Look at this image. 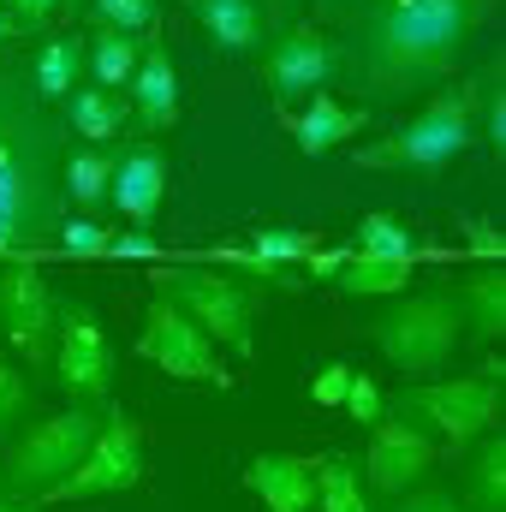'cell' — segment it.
<instances>
[{"label": "cell", "instance_id": "cell-19", "mask_svg": "<svg viewBox=\"0 0 506 512\" xmlns=\"http://www.w3.org/2000/svg\"><path fill=\"white\" fill-rule=\"evenodd\" d=\"M120 155H126L120 143H72V155H66V197H72V209H102L108 203Z\"/></svg>", "mask_w": 506, "mask_h": 512}, {"label": "cell", "instance_id": "cell-22", "mask_svg": "<svg viewBox=\"0 0 506 512\" xmlns=\"http://www.w3.org/2000/svg\"><path fill=\"white\" fill-rule=\"evenodd\" d=\"M84 48H90V36H54V42H42L36 54H30V84H36V96L54 108H66V96L78 90V72H84Z\"/></svg>", "mask_w": 506, "mask_h": 512}, {"label": "cell", "instance_id": "cell-34", "mask_svg": "<svg viewBox=\"0 0 506 512\" xmlns=\"http://www.w3.org/2000/svg\"><path fill=\"white\" fill-rule=\"evenodd\" d=\"M340 405H346V411L370 429L381 411H387V393L376 387V376H358V370H352V387H346V399H340Z\"/></svg>", "mask_w": 506, "mask_h": 512}, {"label": "cell", "instance_id": "cell-29", "mask_svg": "<svg viewBox=\"0 0 506 512\" xmlns=\"http://www.w3.org/2000/svg\"><path fill=\"white\" fill-rule=\"evenodd\" d=\"M251 251L268 256V262H286V268H298L304 256L316 251V233H304V227H256Z\"/></svg>", "mask_w": 506, "mask_h": 512}, {"label": "cell", "instance_id": "cell-30", "mask_svg": "<svg viewBox=\"0 0 506 512\" xmlns=\"http://www.w3.org/2000/svg\"><path fill=\"white\" fill-rule=\"evenodd\" d=\"M96 18L108 24V30H155V18H161V0H96Z\"/></svg>", "mask_w": 506, "mask_h": 512}, {"label": "cell", "instance_id": "cell-2", "mask_svg": "<svg viewBox=\"0 0 506 512\" xmlns=\"http://www.w3.org/2000/svg\"><path fill=\"white\" fill-rule=\"evenodd\" d=\"M489 12L495 0H376L358 12L340 66L364 96L381 102L417 96L459 66V54L489 24Z\"/></svg>", "mask_w": 506, "mask_h": 512}, {"label": "cell", "instance_id": "cell-40", "mask_svg": "<svg viewBox=\"0 0 506 512\" xmlns=\"http://www.w3.org/2000/svg\"><path fill=\"white\" fill-rule=\"evenodd\" d=\"M0 512H36L30 501H0Z\"/></svg>", "mask_w": 506, "mask_h": 512}, {"label": "cell", "instance_id": "cell-21", "mask_svg": "<svg viewBox=\"0 0 506 512\" xmlns=\"http://www.w3.org/2000/svg\"><path fill=\"white\" fill-rule=\"evenodd\" d=\"M453 298H459V316H465V328H471L477 340H501L506 334V274H501V262H483L471 280L453 286Z\"/></svg>", "mask_w": 506, "mask_h": 512}, {"label": "cell", "instance_id": "cell-15", "mask_svg": "<svg viewBox=\"0 0 506 512\" xmlns=\"http://www.w3.org/2000/svg\"><path fill=\"white\" fill-rule=\"evenodd\" d=\"M161 197H167V155L155 143H131L126 155H120V173H114L108 203L126 215L131 227H149L161 215Z\"/></svg>", "mask_w": 506, "mask_h": 512}, {"label": "cell", "instance_id": "cell-32", "mask_svg": "<svg viewBox=\"0 0 506 512\" xmlns=\"http://www.w3.org/2000/svg\"><path fill=\"white\" fill-rule=\"evenodd\" d=\"M24 411H30V387H24V376L0 358V435H6V429H18V423H24Z\"/></svg>", "mask_w": 506, "mask_h": 512}, {"label": "cell", "instance_id": "cell-39", "mask_svg": "<svg viewBox=\"0 0 506 512\" xmlns=\"http://www.w3.org/2000/svg\"><path fill=\"white\" fill-rule=\"evenodd\" d=\"M18 36H24V24H18L6 6H0V48H6V42H18Z\"/></svg>", "mask_w": 506, "mask_h": 512}, {"label": "cell", "instance_id": "cell-9", "mask_svg": "<svg viewBox=\"0 0 506 512\" xmlns=\"http://www.w3.org/2000/svg\"><path fill=\"white\" fill-rule=\"evenodd\" d=\"M54 292L36 262H0V340L24 352V364L48 370L54 358Z\"/></svg>", "mask_w": 506, "mask_h": 512}, {"label": "cell", "instance_id": "cell-13", "mask_svg": "<svg viewBox=\"0 0 506 512\" xmlns=\"http://www.w3.org/2000/svg\"><path fill=\"white\" fill-rule=\"evenodd\" d=\"M435 465V435L399 411H381L370 423V453H364V489L376 495H405L411 483H423Z\"/></svg>", "mask_w": 506, "mask_h": 512}, {"label": "cell", "instance_id": "cell-27", "mask_svg": "<svg viewBox=\"0 0 506 512\" xmlns=\"http://www.w3.org/2000/svg\"><path fill=\"white\" fill-rule=\"evenodd\" d=\"M352 251H364V256H399V262H417V239H411V227H399L393 215H370L364 227H358V245Z\"/></svg>", "mask_w": 506, "mask_h": 512}, {"label": "cell", "instance_id": "cell-26", "mask_svg": "<svg viewBox=\"0 0 506 512\" xmlns=\"http://www.w3.org/2000/svg\"><path fill=\"white\" fill-rule=\"evenodd\" d=\"M316 512H370L364 471H358L352 453H328V459H316Z\"/></svg>", "mask_w": 506, "mask_h": 512}, {"label": "cell", "instance_id": "cell-31", "mask_svg": "<svg viewBox=\"0 0 506 512\" xmlns=\"http://www.w3.org/2000/svg\"><path fill=\"white\" fill-rule=\"evenodd\" d=\"M108 245H114V233L102 221H90V215H66L60 221V251L66 256H108Z\"/></svg>", "mask_w": 506, "mask_h": 512}, {"label": "cell", "instance_id": "cell-12", "mask_svg": "<svg viewBox=\"0 0 506 512\" xmlns=\"http://www.w3.org/2000/svg\"><path fill=\"white\" fill-rule=\"evenodd\" d=\"M334 72H340V54H334V42H328L322 30H310V24L280 30V36L268 42V54H262V84H268V96H274L280 114H292L298 96H322V84H328Z\"/></svg>", "mask_w": 506, "mask_h": 512}, {"label": "cell", "instance_id": "cell-20", "mask_svg": "<svg viewBox=\"0 0 506 512\" xmlns=\"http://www.w3.org/2000/svg\"><path fill=\"white\" fill-rule=\"evenodd\" d=\"M66 131L78 137V143H114L120 131L131 126V102H120L114 90H96V84H78L72 96H66Z\"/></svg>", "mask_w": 506, "mask_h": 512}, {"label": "cell", "instance_id": "cell-7", "mask_svg": "<svg viewBox=\"0 0 506 512\" xmlns=\"http://www.w3.org/2000/svg\"><path fill=\"white\" fill-rule=\"evenodd\" d=\"M155 292H167L215 346H227V352H239V358H251L256 346V298L227 274V268H161L155 262Z\"/></svg>", "mask_w": 506, "mask_h": 512}, {"label": "cell", "instance_id": "cell-6", "mask_svg": "<svg viewBox=\"0 0 506 512\" xmlns=\"http://www.w3.org/2000/svg\"><path fill=\"white\" fill-rule=\"evenodd\" d=\"M387 411H399V417L423 423L435 441L471 447V441H483V435L501 423V358H495L483 376L405 387V393H393V399H387Z\"/></svg>", "mask_w": 506, "mask_h": 512}, {"label": "cell", "instance_id": "cell-41", "mask_svg": "<svg viewBox=\"0 0 506 512\" xmlns=\"http://www.w3.org/2000/svg\"><path fill=\"white\" fill-rule=\"evenodd\" d=\"M316 6H340V0H316Z\"/></svg>", "mask_w": 506, "mask_h": 512}, {"label": "cell", "instance_id": "cell-5", "mask_svg": "<svg viewBox=\"0 0 506 512\" xmlns=\"http://www.w3.org/2000/svg\"><path fill=\"white\" fill-rule=\"evenodd\" d=\"M102 417H108V399H78V405L54 411L48 423L24 429V441L6 453V489H12V495H36V501H48V495L84 465V453L96 447Z\"/></svg>", "mask_w": 506, "mask_h": 512}, {"label": "cell", "instance_id": "cell-38", "mask_svg": "<svg viewBox=\"0 0 506 512\" xmlns=\"http://www.w3.org/2000/svg\"><path fill=\"white\" fill-rule=\"evenodd\" d=\"M0 6H6V12L24 24V30H36V24H48V18H54L66 0H0Z\"/></svg>", "mask_w": 506, "mask_h": 512}, {"label": "cell", "instance_id": "cell-4", "mask_svg": "<svg viewBox=\"0 0 506 512\" xmlns=\"http://www.w3.org/2000/svg\"><path fill=\"white\" fill-rule=\"evenodd\" d=\"M459 334H465V316H459V298L453 286H429V292H393V304L370 322V340L381 346V358L423 382V376H441L447 358L459 352Z\"/></svg>", "mask_w": 506, "mask_h": 512}, {"label": "cell", "instance_id": "cell-8", "mask_svg": "<svg viewBox=\"0 0 506 512\" xmlns=\"http://www.w3.org/2000/svg\"><path fill=\"white\" fill-rule=\"evenodd\" d=\"M137 352L149 358V364H161L167 376H179V382H209V387H233V370L221 364V346L167 298V292H155L149 298V310H143V328H137Z\"/></svg>", "mask_w": 506, "mask_h": 512}, {"label": "cell", "instance_id": "cell-18", "mask_svg": "<svg viewBox=\"0 0 506 512\" xmlns=\"http://www.w3.org/2000/svg\"><path fill=\"white\" fill-rule=\"evenodd\" d=\"M197 24L209 30V42L221 54H256L268 42V12L262 0H191Z\"/></svg>", "mask_w": 506, "mask_h": 512}, {"label": "cell", "instance_id": "cell-42", "mask_svg": "<svg viewBox=\"0 0 506 512\" xmlns=\"http://www.w3.org/2000/svg\"><path fill=\"white\" fill-rule=\"evenodd\" d=\"M66 6H84V0H66Z\"/></svg>", "mask_w": 506, "mask_h": 512}, {"label": "cell", "instance_id": "cell-37", "mask_svg": "<svg viewBox=\"0 0 506 512\" xmlns=\"http://www.w3.org/2000/svg\"><path fill=\"white\" fill-rule=\"evenodd\" d=\"M108 256H120V262H149V256H161V251H155V233H149V227H126V233H114Z\"/></svg>", "mask_w": 506, "mask_h": 512}, {"label": "cell", "instance_id": "cell-16", "mask_svg": "<svg viewBox=\"0 0 506 512\" xmlns=\"http://www.w3.org/2000/svg\"><path fill=\"white\" fill-rule=\"evenodd\" d=\"M245 483L268 512H316V459L298 453H256Z\"/></svg>", "mask_w": 506, "mask_h": 512}, {"label": "cell", "instance_id": "cell-14", "mask_svg": "<svg viewBox=\"0 0 506 512\" xmlns=\"http://www.w3.org/2000/svg\"><path fill=\"white\" fill-rule=\"evenodd\" d=\"M131 120L149 131H167L179 120V72H173V54L161 42V24L149 30L143 54H137V78H131Z\"/></svg>", "mask_w": 506, "mask_h": 512}, {"label": "cell", "instance_id": "cell-3", "mask_svg": "<svg viewBox=\"0 0 506 512\" xmlns=\"http://www.w3.org/2000/svg\"><path fill=\"white\" fill-rule=\"evenodd\" d=\"M477 78L471 84H453L441 96H429L423 114H411L399 131H387L376 143H364L352 161L364 173H411V179H441L471 143H477Z\"/></svg>", "mask_w": 506, "mask_h": 512}, {"label": "cell", "instance_id": "cell-36", "mask_svg": "<svg viewBox=\"0 0 506 512\" xmlns=\"http://www.w3.org/2000/svg\"><path fill=\"white\" fill-rule=\"evenodd\" d=\"M346 387H352V364H322V370H316V382H310V399L334 411V405L346 399Z\"/></svg>", "mask_w": 506, "mask_h": 512}, {"label": "cell", "instance_id": "cell-17", "mask_svg": "<svg viewBox=\"0 0 506 512\" xmlns=\"http://www.w3.org/2000/svg\"><path fill=\"white\" fill-rule=\"evenodd\" d=\"M370 120H376V114L346 108V102H334V96H310V108L280 114V126L292 131V143H298L304 155H328V149H340L346 137H358Z\"/></svg>", "mask_w": 506, "mask_h": 512}, {"label": "cell", "instance_id": "cell-35", "mask_svg": "<svg viewBox=\"0 0 506 512\" xmlns=\"http://www.w3.org/2000/svg\"><path fill=\"white\" fill-rule=\"evenodd\" d=\"M459 233H465V256H483V262H501L506 256V239L495 221H465Z\"/></svg>", "mask_w": 506, "mask_h": 512}, {"label": "cell", "instance_id": "cell-33", "mask_svg": "<svg viewBox=\"0 0 506 512\" xmlns=\"http://www.w3.org/2000/svg\"><path fill=\"white\" fill-rule=\"evenodd\" d=\"M387 512H471V507H465L459 495L435 489V483H411V489H405V495H399Z\"/></svg>", "mask_w": 506, "mask_h": 512}, {"label": "cell", "instance_id": "cell-24", "mask_svg": "<svg viewBox=\"0 0 506 512\" xmlns=\"http://www.w3.org/2000/svg\"><path fill=\"white\" fill-rule=\"evenodd\" d=\"M334 286L352 292V298H393L411 286V262L399 256H364V251H346V262L334 268Z\"/></svg>", "mask_w": 506, "mask_h": 512}, {"label": "cell", "instance_id": "cell-11", "mask_svg": "<svg viewBox=\"0 0 506 512\" xmlns=\"http://www.w3.org/2000/svg\"><path fill=\"white\" fill-rule=\"evenodd\" d=\"M143 483V435L120 405H108L102 417V435L96 447L84 453V465L48 495V501H84V495H120V489H137Z\"/></svg>", "mask_w": 506, "mask_h": 512}, {"label": "cell", "instance_id": "cell-25", "mask_svg": "<svg viewBox=\"0 0 506 512\" xmlns=\"http://www.w3.org/2000/svg\"><path fill=\"white\" fill-rule=\"evenodd\" d=\"M465 507L471 512H506V441L489 429L477 453L465 459Z\"/></svg>", "mask_w": 506, "mask_h": 512}, {"label": "cell", "instance_id": "cell-1", "mask_svg": "<svg viewBox=\"0 0 506 512\" xmlns=\"http://www.w3.org/2000/svg\"><path fill=\"white\" fill-rule=\"evenodd\" d=\"M72 143L78 137L36 96L30 72L0 60V262H36L60 245Z\"/></svg>", "mask_w": 506, "mask_h": 512}, {"label": "cell", "instance_id": "cell-28", "mask_svg": "<svg viewBox=\"0 0 506 512\" xmlns=\"http://www.w3.org/2000/svg\"><path fill=\"white\" fill-rule=\"evenodd\" d=\"M501 84L506 78H501V60H495V66L483 72V84H477V90H483V102H477V114H483V143H489L495 161L506 155V90Z\"/></svg>", "mask_w": 506, "mask_h": 512}, {"label": "cell", "instance_id": "cell-10", "mask_svg": "<svg viewBox=\"0 0 506 512\" xmlns=\"http://www.w3.org/2000/svg\"><path fill=\"white\" fill-rule=\"evenodd\" d=\"M54 382L72 399H108V387H114V346H108L102 322L72 298L54 304Z\"/></svg>", "mask_w": 506, "mask_h": 512}, {"label": "cell", "instance_id": "cell-23", "mask_svg": "<svg viewBox=\"0 0 506 512\" xmlns=\"http://www.w3.org/2000/svg\"><path fill=\"white\" fill-rule=\"evenodd\" d=\"M137 36L126 30H108V24H96L90 30V48H84V72L96 78V90H131V78H137Z\"/></svg>", "mask_w": 506, "mask_h": 512}]
</instances>
